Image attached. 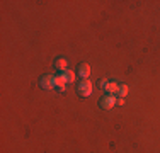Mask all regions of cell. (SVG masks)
<instances>
[{
    "mask_svg": "<svg viewBox=\"0 0 160 153\" xmlns=\"http://www.w3.org/2000/svg\"><path fill=\"white\" fill-rule=\"evenodd\" d=\"M116 104H118V99L114 97V95H111V94L102 95L101 101H99V107H101V109H104V111L114 109V106H116Z\"/></svg>",
    "mask_w": 160,
    "mask_h": 153,
    "instance_id": "6da1fadb",
    "label": "cell"
},
{
    "mask_svg": "<svg viewBox=\"0 0 160 153\" xmlns=\"http://www.w3.org/2000/svg\"><path fill=\"white\" fill-rule=\"evenodd\" d=\"M77 92H78V95H82V97H89V95H92V92H94L92 82L87 80V78H83L82 82L77 85Z\"/></svg>",
    "mask_w": 160,
    "mask_h": 153,
    "instance_id": "7a4b0ae2",
    "label": "cell"
},
{
    "mask_svg": "<svg viewBox=\"0 0 160 153\" xmlns=\"http://www.w3.org/2000/svg\"><path fill=\"white\" fill-rule=\"evenodd\" d=\"M39 85H41V89H44V90L55 89V87H56V76L55 75H44V76H41V78H39Z\"/></svg>",
    "mask_w": 160,
    "mask_h": 153,
    "instance_id": "3957f363",
    "label": "cell"
},
{
    "mask_svg": "<svg viewBox=\"0 0 160 153\" xmlns=\"http://www.w3.org/2000/svg\"><path fill=\"white\" fill-rule=\"evenodd\" d=\"M55 68L58 72H67L68 70V61H67V58H56L55 60Z\"/></svg>",
    "mask_w": 160,
    "mask_h": 153,
    "instance_id": "277c9868",
    "label": "cell"
},
{
    "mask_svg": "<svg viewBox=\"0 0 160 153\" xmlns=\"http://www.w3.org/2000/svg\"><path fill=\"white\" fill-rule=\"evenodd\" d=\"M78 75L82 76V78H87V76L90 75V67H89V63H80V65H78Z\"/></svg>",
    "mask_w": 160,
    "mask_h": 153,
    "instance_id": "5b68a950",
    "label": "cell"
},
{
    "mask_svg": "<svg viewBox=\"0 0 160 153\" xmlns=\"http://www.w3.org/2000/svg\"><path fill=\"white\" fill-rule=\"evenodd\" d=\"M108 94H111V95H114V94H118L119 92V85H118L116 82H109L108 85H106V89H104Z\"/></svg>",
    "mask_w": 160,
    "mask_h": 153,
    "instance_id": "8992f818",
    "label": "cell"
},
{
    "mask_svg": "<svg viewBox=\"0 0 160 153\" xmlns=\"http://www.w3.org/2000/svg\"><path fill=\"white\" fill-rule=\"evenodd\" d=\"M56 87H58L60 92H67V80L63 78V75L56 76Z\"/></svg>",
    "mask_w": 160,
    "mask_h": 153,
    "instance_id": "52a82bcc",
    "label": "cell"
},
{
    "mask_svg": "<svg viewBox=\"0 0 160 153\" xmlns=\"http://www.w3.org/2000/svg\"><path fill=\"white\" fill-rule=\"evenodd\" d=\"M63 78L67 80V83H73L75 82V72H72V70H67V72H63Z\"/></svg>",
    "mask_w": 160,
    "mask_h": 153,
    "instance_id": "ba28073f",
    "label": "cell"
},
{
    "mask_svg": "<svg viewBox=\"0 0 160 153\" xmlns=\"http://www.w3.org/2000/svg\"><path fill=\"white\" fill-rule=\"evenodd\" d=\"M128 92H129V87L126 85V83H121V85H119V92H118V94H119V97H126Z\"/></svg>",
    "mask_w": 160,
    "mask_h": 153,
    "instance_id": "9c48e42d",
    "label": "cell"
},
{
    "mask_svg": "<svg viewBox=\"0 0 160 153\" xmlns=\"http://www.w3.org/2000/svg\"><path fill=\"white\" fill-rule=\"evenodd\" d=\"M108 80H106V78H99L97 80V87H101V89H106V85H108Z\"/></svg>",
    "mask_w": 160,
    "mask_h": 153,
    "instance_id": "30bf717a",
    "label": "cell"
},
{
    "mask_svg": "<svg viewBox=\"0 0 160 153\" xmlns=\"http://www.w3.org/2000/svg\"><path fill=\"white\" fill-rule=\"evenodd\" d=\"M118 104L123 106V104H124V97H119V99H118Z\"/></svg>",
    "mask_w": 160,
    "mask_h": 153,
    "instance_id": "8fae6325",
    "label": "cell"
}]
</instances>
